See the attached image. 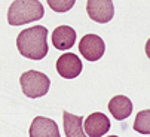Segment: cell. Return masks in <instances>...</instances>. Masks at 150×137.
Here are the masks:
<instances>
[{
    "mask_svg": "<svg viewBox=\"0 0 150 137\" xmlns=\"http://www.w3.org/2000/svg\"><path fill=\"white\" fill-rule=\"evenodd\" d=\"M16 48L19 54L39 61L48 54V29L43 26H34L23 30L16 37Z\"/></svg>",
    "mask_w": 150,
    "mask_h": 137,
    "instance_id": "obj_1",
    "label": "cell"
},
{
    "mask_svg": "<svg viewBox=\"0 0 150 137\" xmlns=\"http://www.w3.org/2000/svg\"><path fill=\"white\" fill-rule=\"evenodd\" d=\"M45 8L39 0H13L8 11L9 26L18 27L43 18Z\"/></svg>",
    "mask_w": 150,
    "mask_h": 137,
    "instance_id": "obj_2",
    "label": "cell"
},
{
    "mask_svg": "<svg viewBox=\"0 0 150 137\" xmlns=\"http://www.w3.org/2000/svg\"><path fill=\"white\" fill-rule=\"evenodd\" d=\"M19 83L23 88V93L28 98H40L48 94L51 81L49 78L37 70H28L25 73L21 75Z\"/></svg>",
    "mask_w": 150,
    "mask_h": 137,
    "instance_id": "obj_3",
    "label": "cell"
},
{
    "mask_svg": "<svg viewBox=\"0 0 150 137\" xmlns=\"http://www.w3.org/2000/svg\"><path fill=\"white\" fill-rule=\"evenodd\" d=\"M79 51L83 55V58H86L88 61L94 63L98 61L105 51V43L104 40L97 36V34H85L80 39L79 43Z\"/></svg>",
    "mask_w": 150,
    "mask_h": 137,
    "instance_id": "obj_4",
    "label": "cell"
},
{
    "mask_svg": "<svg viewBox=\"0 0 150 137\" xmlns=\"http://www.w3.org/2000/svg\"><path fill=\"white\" fill-rule=\"evenodd\" d=\"M86 12L92 21L105 24V22L112 21L115 15L113 0H88Z\"/></svg>",
    "mask_w": 150,
    "mask_h": 137,
    "instance_id": "obj_5",
    "label": "cell"
},
{
    "mask_svg": "<svg viewBox=\"0 0 150 137\" xmlns=\"http://www.w3.org/2000/svg\"><path fill=\"white\" fill-rule=\"evenodd\" d=\"M82 61L73 52H66L57 60V72L64 79H74L82 73Z\"/></svg>",
    "mask_w": 150,
    "mask_h": 137,
    "instance_id": "obj_6",
    "label": "cell"
},
{
    "mask_svg": "<svg viewBox=\"0 0 150 137\" xmlns=\"http://www.w3.org/2000/svg\"><path fill=\"white\" fill-rule=\"evenodd\" d=\"M85 134L89 137H101L109 133L110 130V119L107 118L104 113L95 112L85 119Z\"/></svg>",
    "mask_w": 150,
    "mask_h": 137,
    "instance_id": "obj_7",
    "label": "cell"
},
{
    "mask_svg": "<svg viewBox=\"0 0 150 137\" xmlns=\"http://www.w3.org/2000/svg\"><path fill=\"white\" fill-rule=\"evenodd\" d=\"M28 136L30 137H59L61 134L54 119L45 116H36L30 125Z\"/></svg>",
    "mask_w": 150,
    "mask_h": 137,
    "instance_id": "obj_8",
    "label": "cell"
},
{
    "mask_svg": "<svg viewBox=\"0 0 150 137\" xmlns=\"http://www.w3.org/2000/svg\"><path fill=\"white\" fill-rule=\"evenodd\" d=\"M76 43V30L69 26H59L52 31V45L58 51H69Z\"/></svg>",
    "mask_w": 150,
    "mask_h": 137,
    "instance_id": "obj_9",
    "label": "cell"
},
{
    "mask_svg": "<svg viewBox=\"0 0 150 137\" xmlns=\"http://www.w3.org/2000/svg\"><path fill=\"white\" fill-rule=\"evenodd\" d=\"M109 112L116 121H123L132 113V103L126 96H116L109 101Z\"/></svg>",
    "mask_w": 150,
    "mask_h": 137,
    "instance_id": "obj_10",
    "label": "cell"
},
{
    "mask_svg": "<svg viewBox=\"0 0 150 137\" xmlns=\"http://www.w3.org/2000/svg\"><path fill=\"white\" fill-rule=\"evenodd\" d=\"M62 125H64V134L67 137H85L83 131V118L76 116L73 113L64 110L62 112Z\"/></svg>",
    "mask_w": 150,
    "mask_h": 137,
    "instance_id": "obj_11",
    "label": "cell"
},
{
    "mask_svg": "<svg viewBox=\"0 0 150 137\" xmlns=\"http://www.w3.org/2000/svg\"><path fill=\"white\" fill-rule=\"evenodd\" d=\"M149 122H150V110H149V109L141 110V112L137 113V116H135L134 130L138 131L140 134H146V136H149V134H150Z\"/></svg>",
    "mask_w": 150,
    "mask_h": 137,
    "instance_id": "obj_12",
    "label": "cell"
},
{
    "mask_svg": "<svg viewBox=\"0 0 150 137\" xmlns=\"http://www.w3.org/2000/svg\"><path fill=\"white\" fill-rule=\"evenodd\" d=\"M49 8L54 11V12H59V14H64V12H69L74 3L76 0H46Z\"/></svg>",
    "mask_w": 150,
    "mask_h": 137,
    "instance_id": "obj_13",
    "label": "cell"
}]
</instances>
